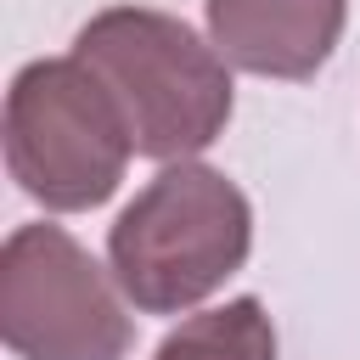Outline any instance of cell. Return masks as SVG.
<instances>
[{
	"instance_id": "cell-1",
	"label": "cell",
	"mask_w": 360,
	"mask_h": 360,
	"mask_svg": "<svg viewBox=\"0 0 360 360\" xmlns=\"http://www.w3.org/2000/svg\"><path fill=\"white\" fill-rule=\"evenodd\" d=\"M73 56L112 90L135 158L191 163L231 124V62L169 11L107 6L73 34Z\"/></svg>"
},
{
	"instance_id": "cell-2",
	"label": "cell",
	"mask_w": 360,
	"mask_h": 360,
	"mask_svg": "<svg viewBox=\"0 0 360 360\" xmlns=\"http://www.w3.org/2000/svg\"><path fill=\"white\" fill-rule=\"evenodd\" d=\"M253 248L242 186L208 163H163L107 231V270L141 315H186L214 298Z\"/></svg>"
},
{
	"instance_id": "cell-3",
	"label": "cell",
	"mask_w": 360,
	"mask_h": 360,
	"mask_svg": "<svg viewBox=\"0 0 360 360\" xmlns=\"http://www.w3.org/2000/svg\"><path fill=\"white\" fill-rule=\"evenodd\" d=\"M0 141L11 180L51 214L101 208L135 158L112 90L79 56H39L11 73Z\"/></svg>"
},
{
	"instance_id": "cell-4",
	"label": "cell",
	"mask_w": 360,
	"mask_h": 360,
	"mask_svg": "<svg viewBox=\"0 0 360 360\" xmlns=\"http://www.w3.org/2000/svg\"><path fill=\"white\" fill-rule=\"evenodd\" d=\"M124 287L62 225H17L0 248V338L17 360H124Z\"/></svg>"
},
{
	"instance_id": "cell-5",
	"label": "cell",
	"mask_w": 360,
	"mask_h": 360,
	"mask_svg": "<svg viewBox=\"0 0 360 360\" xmlns=\"http://www.w3.org/2000/svg\"><path fill=\"white\" fill-rule=\"evenodd\" d=\"M214 51L259 79H315L349 22V0H202Z\"/></svg>"
},
{
	"instance_id": "cell-6",
	"label": "cell",
	"mask_w": 360,
	"mask_h": 360,
	"mask_svg": "<svg viewBox=\"0 0 360 360\" xmlns=\"http://www.w3.org/2000/svg\"><path fill=\"white\" fill-rule=\"evenodd\" d=\"M152 360H276V321L264 315L259 298H225L214 309L186 315Z\"/></svg>"
}]
</instances>
